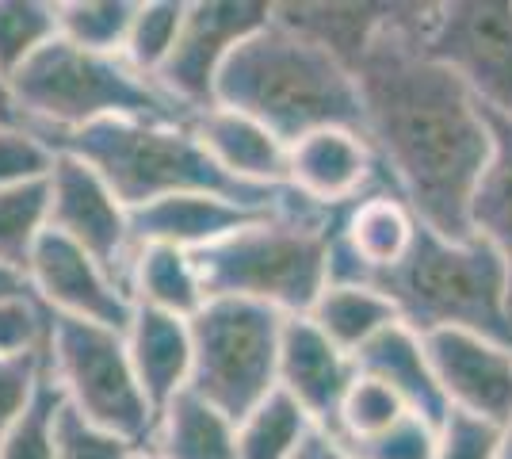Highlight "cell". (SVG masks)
Returning <instances> with one entry per match:
<instances>
[{"mask_svg":"<svg viewBox=\"0 0 512 459\" xmlns=\"http://www.w3.org/2000/svg\"><path fill=\"white\" fill-rule=\"evenodd\" d=\"M432 4H386L356 58L363 134L390 188L444 238H470V196L490 161V123L463 81L425 50Z\"/></svg>","mask_w":512,"mask_h":459,"instance_id":"6da1fadb","label":"cell"},{"mask_svg":"<svg viewBox=\"0 0 512 459\" xmlns=\"http://www.w3.org/2000/svg\"><path fill=\"white\" fill-rule=\"evenodd\" d=\"M214 108L253 115L287 146L321 127L363 131L356 73L276 4L272 20L234 50L214 92Z\"/></svg>","mask_w":512,"mask_h":459,"instance_id":"7a4b0ae2","label":"cell"},{"mask_svg":"<svg viewBox=\"0 0 512 459\" xmlns=\"http://www.w3.org/2000/svg\"><path fill=\"white\" fill-rule=\"evenodd\" d=\"M341 207H318L291 196L234 238L192 253L207 299H245L302 318L329 284V253Z\"/></svg>","mask_w":512,"mask_h":459,"instance_id":"3957f363","label":"cell"},{"mask_svg":"<svg viewBox=\"0 0 512 459\" xmlns=\"http://www.w3.org/2000/svg\"><path fill=\"white\" fill-rule=\"evenodd\" d=\"M50 146L92 165L130 211L188 192L237 199L253 211H276L295 196L291 188H253L226 176L211 161V153L199 146L192 123L107 119L85 131L62 134Z\"/></svg>","mask_w":512,"mask_h":459,"instance_id":"277c9868","label":"cell"},{"mask_svg":"<svg viewBox=\"0 0 512 459\" xmlns=\"http://www.w3.org/2000/svg\"><path fill=\"white\" fill-rule=\"evenodd\" d=\"M371 284L421 337L459 329L512 349L509 268L482 238L455 241L421 222L406 261Z\"/></svg>","mask_w":512,"mask_h":459,"instance_id":"5b68a950","label":"cell"},{"mask_svg":"<svg viewBox=\"0 0 512 459\" xmlns=\"http://www.w3.org/2000/svg\"><path fill=\"white\" fill-rule=\"evenodd\" d=\"M8 96L12 119L43 134L46 142L107 119L192 123L150 77L130 69L119 54H92L58 35L8 81Z\"/></svg>","mask_w":512,"mask_h":459,"instance_id":"8992f818","label":"cell"},{"mask_svg":"<svg viewBox=\"0 0 512 459\" xmlns=\"http://www.w3.org/2000/svg\"><path fill=\"white\" fill-rule=\"evenodd\" d=\"M46 375L65 406L127 444H146L157 410L130 364L123 329L46 314Z\"/></svg>","mask_w":512,"mask_h":459,"instance_id":"52a82bcc","label":"cell"},{"mask_svg":"<svg viewBox=\"0 0 512 459\" xmlns=\"http://www.w3.org/2000/svg\"><path fill=\"white\" fill-rule=\"evenodd\" d=\"M283 314L245 299H207L192 318V391L226 417L249 414L276 387Z\"/></svg>","mask_w":512,"mask_h":459,"instance_id":"ba28073f","label":"cell"},{"mask_svg":"<svg viewBox=\"0 0 512 459\" xmlns=\"http://www.w3.org/2000/svg\"><path fill=\"white\" fill-rule=\"evenodd\" d=\"M425 50L474 104L512 119V0H444L428 8Z\"/></svg>","mask_w":512,"mask_h":459,"instance_id":"9c48e42d","label":"cell"},{"mask_svg":"<svg viewBox=\"0 0 512 459\" xmlns=\"http://www.w3.org/2000/svg\"><path fill=\"white\" fill-rule=\"evenodd\" d=\"M272 20V4L260 0H188V16L169 62L153 85L188 119L214 108V92L226 62L249 35Z\"/></svg>","mask_w":512,"mask_h":459,"instance_id":"30bf717a","label":"cell"},{"mask_svg":"<svg viewBox=\"0 0 512 459\" xmlns=\"http://www.w3.org/2000/svg\"><path fill=\"white\" fill-rule=\"evenodd\" d=\"M46 192H50V230L81 245L107 272H115L127 284L138 245L130 230V207L115 196V188L81 157L58 153L54 169L46 176Z\"/></svg>","mask_w":512,"mask_h":459,"instance_id":"8fae6325","label":"cell"},{"mask_svg":"<svg viewBox=\"0 0 512 459\" xmlns=\"http://www.w3.org/2000/svg\"><path fill=\"white\" fill-rule=\"evenodd\" d=\"M27 287L46 314L81 318L111 329H127L134 318L127 284L115 272H107L92 253L54 230H46L27 264Z\"/></svg>","mask_w":512,"mask_h":459,"instance_id":"7c38bea8","label":"cell"},{"mask_svg":"<svg viewBox=\"0 0 512 459\" xmlns=\"http://www.w3.org/2000/svg\"><path fill=\"white\" fill-rule=\"evenodd\" d=\"M421 219L413 215L406 199L390 184H375L371 192L352 199L337 215L333 253H329V284L333 280H356L371 284L375 276L390 272L406 261V253L417 241Z\"/></svg>","mask_w":512,"mask_h":459,"instance_id":"4fadbf2b","label":"cell"},{"mask_svg":"<svg viewBox=\"0 0 512 459\" xmlns=\"http://www.w3.org/2000/svg\"><path fill=\"white\" fill-rule=\"evenodd\" d=\"M425 352L440 394L455 414H470L490 425L512 417V349L486 341L478 333L440 329L428 333Z\"/></svg>","mask_w":512,"mask_h":459,"instance_id":"5bb4252c","label":"cell"},{"mask_svg":"<svg viewBox=\"0 0 512 459\" xmlns=\"http://www.w3.org/2000/svg\"><path fill=\"white\" fill-rule=\"evenodd\" d=\"M383 180L386 176L375 161L367 134L356 127H321L287 146L283 184L318 207H333V211L348 207L352 199H360Z\"/></svg>","mask_w":512,"mask_h":459,"instance_id":"9a60e30c","label":"cell"},{"mask_svg":"<svg viewBox=\"0 0 512 459\" xmlns=\"http://www.w3.org/2000/svg\"><path fill=\"white\" fill-rule=\"evenodd\" d=\"M356 379V360L341 352L310 318H287L279 337L276 387L295 398L318 429H329Z\"/></svg>","mask_w":512,"mask_h":459,"instance_id":"2e32d148","label":"cell"},{"mask_svg":"<svg viewBox=\"0 0 512 459\" xmlns=\"http://www.w3.org/2000/svg\"><path fill=\"white\" fill-rule=\"evenodd\" d=\"M268 211H253L237 199L207 196V192H188V196L157 199L150 207L130 211V230L134 245H172L184 253H203L218 241L234 238Z\"/></svg>","mask_w":512,"mask_h":459,"instance_id":"e0dca14e","label":"cell"},{"mask_svg":"<svg viewBox=\"0 0 512 459\" xmlns=\"http://www.w3.org/2000/svg\"><path fill=\"white\" fill-rule=\"evenodd\" d=\"M199 146L226 176L253 188H287V142L272 134L253 115L234 108H207L192 119Z\"/></svg>","mask_w":512,"mask_h":459,"instance_id":"ac0fdd59","label":"cell"},{"mask_svg":"<svg viewBox=\"0 0 512 459\" xmlns=\"http://www.w3.org/2000/svg\"><path fill=\"white\" fill-rule=\"evenodd\" d=\"M123 337H127L134 375H138L146 398L153 402V410H161L165 402H172L176 394L192 387L195 349H192V322L188 318L134 306V318L123 329Z\"/></svg>","mask_w":512,"mask_h":459,"instance_id":"d6986e66","label":"cell"},{"mask_svg":"<svg viewBox=\"0 0 512 459\" xmlns=\"http://www.w3.org/2000/svg\"><path fill=\"white\" fill-rule=\"evenodd\" d=\"M356 372L386 383L390 391L402 398V406H406L409 414L425 417L432 425H444L448 402H444L440 383H436L432 364H428L425 337L413 333L406 322H394L371 345H363L356 352Z\"/></svg>","mask_w":512,"mask_h":459,"instance_id":"ffe728a7","label":"cell"},{"mask_svg":"<svg viewBox=\"0 0 512 459\" xmlns=\"http://www.w3.org/2000/svg\"><path fill=\"white\" fill-rule=\"evenodd\" d=\"M146 448L157 459H237V421L188 387L157 410Z\"/></svg>","mask_w":512,"mask_h":459,"instance_id":"44dd1931","label":"cell"},{"mask_svg":"<svg viewBox=\"0 0 512 459\" xmlns=\"http://www.w3.org/2000/svg\"><path fill=\"white\" fill-rule=\"evenodd\" d=\"M127 291L134 306L176 314L188 322L207 306V287H203L195 257L184 249H172V245H138L134 249Z\"/></svg>","mask_w":512,"mask_h":459,"instance_id":"7402d4cb","label":"cell"},{"mask_svg":"<svg viewBox=\"0 0 512 459\" xmlns=\"http://www.w3.org/2000/svg\"><path fill=\"white\" fill-rule=\"evenodd\" d=\"M302 318H310L314 326L337 345L341 352H348L356 360V352L363 345H371L383 329H390L398 318L394 303L386 299L375 284H356V280H333L325 284V291L318 295V303L310 306Z\"/></svg>","mask_w":512,"mask_h":459,"instance_id":"603a6c76","label":"cell"},{"mask_svg":"<svg viewBox=\"0 0 512 459\" xmlns=\"http://www.w3.org/2000/svg\"><path fill=\"white\" fill-rule=\"evenodd\" d=\"M486 123L493 146L470 196V238H482L505 261L512 299V119L486 111Z\"/></svg>","mask_w":512,"mask_h":459,"instance_id":"cb8c5ba5","label":"cell"},{"mask_svg":"<svg viewBox=\"0 0 512 459\" xmlns=\"http://www.w3.org/2000/svg\"><path fill=\"white\" fill-rule=\"evenodd\" d=\"M314 429L295 398L272 391L237 421V459H295Z\"/></svg>","mask_w":512,"mask_h":459,"instance_id":"d4e9b609","label":"cell"},{"mask_svg":"<svg viewBox=\"0 0 512 459\" xmlns=\"http://www.w3.org/2000/svg\"><path fill=\"white\" fill-rule=\"evenodd\" d=\"M50 230V192L46 180L20 184L0 192V268L20 272L27 280V264L39 241Z\"/></svg>","mask_w":512,"mask_h":459,"instance_id":"484cf974","label":"cell"},{"mask_svg":"<svg viewBox=\"0 0 512 459\" xmlns=\"http://www.w3.org/2000/svg\"><path fill=\"white\" fill-rule=\"evenodd\" d=\"M138 0H58V39L92 54H119Z\"/></svg>","mask_w":512,"mask_h":459,"instance_id":"4316f807","label":"cell"},{"mask_svg":"<svg viewBox=\"0 0 512 459\" xmlns=\"http://www.w3.org/2000/svg\"><path fill=\"white\" fill-rule=\"evenodd\" d=\"M184 16H188V0H138L127 43H123V62L138 69L142 77L157 81V73L165 69L172 46L180 39Z\"/></svg>","mask_w":512,"mask_h":459,"instance_id":"83f0119b","label":"cell"},{"mask_svg":"<svg viewBox=\"0 0 512 459\" xmlns=\"http://www.w3.org/2000/svg\"><path fill=\"white\" fill-rule=\"evenodd\" d=\"M58 35V0H0V77L12 81Z\"/></svg>","mask_w":512,"mask_h":459,"instance_id":"f1b7e54d","label":"cell"},{"mask_svg":"<svg viewBox=\"0 0 512 459\" xmlns=\"http://www.w3.org/2000/svg\"><path fill=\"white\" fill-rule=\"evenodd\" d=\"M409 410L402 406V398L390 391L386 383L371 379V375L356 372L352 387L344 394L341 410L333 417V425L325 433H333L337 440H363V437H375L390 429L394 421H402Z\"/></svg>","mask_w":512,"mask_h":459,"instance_id":"f546056e","label":"cell"},{"mask_svg":"<svg viewBox=\"0 0 512 459\" xmlns=\"http://www.w3.org/2000/svg\"><path fill=\"white\" fill-rule=\"evenodd\" d=\"M62 406H65L62 391L46 375L43 387L31 398V406L8 429V437L0 440V459H54V425H58Z\"/></svg>","mask_w":512,"mask_h":459,"instance_id":"4dcf8cb0","label":"cell"},{"mask_svg":"<svg viewBox=\"0 0 512 459\" xmlns=\"http://www.w3.org/2000/svg\"><path fill=\"white\" fill-rule=\"evenodd\" d=\"M54 161H58V150L43 134H35L16 119L0 123V192L46 180Z\"/></svg>","mask_w":512,"mask_h":459,"instance_id":"1f68e13d","label":"cell"},{"mask_svg":"<svg viewBox=\"0 0 512 459\" xmlns=\"http://www.w3.org/2000/svg\"><path fill=\"white\" fill-rule=\"evenodd\" d=\"M436 440H440V425L406 414L375 437L341 440V444L352 452V459H436Z\"/></svg>","mask_w":512,"mask_h":459,"instance_id":"d6a6232c","label":"cell"},{"mask_svg":"<svg viewBox=\"0 0 512 459\" xmlns=\"http://www.w3.org/2000/svg\"><path fill=\"white\" fill-rule=\"evenodd\" d=\"M43 379H46V349L0 356V440L8 437V429L31 406V398L43 387Z\"/></svg>","mask_w":512,"mask_h":459,"instance_id":"836d02e7","label":"cell"},{"mask_svg":"<svg viewBox=\"0 0 512 459\" xmlns=\"http://www.w3.org/2000/svg\"><path fill=\"white\" fill-rule=\"evenodd\" d=\"M130 448L138 444H127L123 437L85 421L77 410L62 406L54 425V459H127Z\"/></svg>","mask_w":512,"mask_h":459,"instance_id":"e575fe53","label":"cell"},{"mask_svg":"<svg viewBox=\"0 0 512 459\" xmlns=\"http://www.w3.org/2000/svg\"><path fill=\"white\" fill-rule=\"evenodd\" d=\"M497 444H501L497 425L448 410L436 440V459H497Z\"/></svg>","mask_w":512,"mask_h":459,"instance_id":"d590c367","label":"cell"},{"mask_svg":"<svg viewBox=\"0 0 512 459\" xmlns=\"http://www.w3.org/2000/svg\"><path fill=\"white\" fill-rule=\"evenodd\" d=\"M46 341V310L35 299H0V356L35 352Z\"/></svg>","mask_w":512,"mask_h":459,"instance_id":"8d00e7d4","label":"cell"},{"mask_svg":"<svg viewBox=\"0 0 512 459\" xmlns=\"http://www.w3.org/2000/svg\"><path fill=\"white\" fill-rule=\"evenodd\" d=\"M295 459H352V452H348V448H344L333 433L314 429V433H310V440L302 444V452Z\"/></svg>","mask_w":512,"mask_h":459,"instance_id":"74e56055","label":"cell"},{"mask_svg":"<svg viewBox=\"0 0 512 459\" xmlns=\"http://www.w3.org/2000/svg\"><path fill=\"white\" fill-rule=\"evenodd\" d=\"M0 299H31V287H27L20 272L0 268Z\"/></svg>","mask_w":512,"mask_h":459,"instance_id":"f35d334b","label":"cell"},{"mask_svg":"<svg viewBox=\"0 0 512 459\" xmlns=\"http://www.w3.org/2000/svg\"><path fill=\"white\" fill-rule=\"evenodd\" d=\"M497 459H512V417L501 425V444H497Z\"/></svg>","mask_w":512,"mask_h":459,"instance_id":"ab89813d","label":"cell"},{"mask_svg":"<svg viewBox=\"0 0 512 459\" xmlns=\"http://www.w3.org/2000/svg\"><path fill=\"white\" fill-rule=\"evenodd\" d=\"M12 119V96H8V81L0 77V123Z\"/></svg>","mask_w":512,"mask_h":459,"instance_id":"60d3db41","label":"cell"},{"mask_svg":"<svg viewBox=\"0 0 512 459\" xmlns=\"http://www.w3.org/2000/svg\"><path fill=\"white\" fill-rule=\"evenodd\" d=\"M127 459H157V456H153L146 444H138V448H130V452H127Z\"/></svg>","mask_w":512,"mask_h":459,"instance_id":"b9f144b4","label":"cell"}]
</instances>
